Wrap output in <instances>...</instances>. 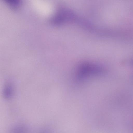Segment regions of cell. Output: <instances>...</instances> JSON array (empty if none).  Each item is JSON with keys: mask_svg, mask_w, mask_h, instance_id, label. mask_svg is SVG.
Wrapping results in <instances>:
<instances>
[{"mask_svg": "<svg viewBox=\"0 0 133 133\" xmlns=\"http://www.w3.org/2000/svg\"><path fill=\"white\" fill-rule=\"evenodd\" d=\"M103 68L99 66L90 64H84L80 66L78 73V78L79 79L89 76L101 73Z\"/></svg>", "mask_w": 133, "mask_h": 133, "instance_id": "1", "label": "cell"}, {"mask_svg": "<svg viewBox=\"0 0 133 133\" xmlns=\"http://www.w3.org/2000/svg\"><path fill=\"white\" fill-rule=\"evenodd\" d=\"M131 64L133 65V59H132L131 61Z\"/></svg>", "mask_w": 133, "mask_h": 133, "instance_id": "4", "label": "cell"}, {"mask_svg": "<svg viewBox=\"0 0 133 133\" xmlns=\"http://www.w3.org/2000/svg\"><path fill=\"white\" fill-rule=\"evenodd\" d=\"M13 92V89L11 85L9 84H6L3 90L4 97L7 99H10L12 95Z\"/></svg>", "mask_w": 133, "mask_h": 133, "instance_id": "2", "label": "cell"}, {"mask_svg": "<svg viewBox=\"0 0 133 133\" xmlns=\"http://www.w3.org/2000/svg\"><path fill=\"white\" fill-rule=\"evenodd\" d=\"M8 3L12 4H16L19 3L20 0H4Z\"/></svg>", "mask_w": 133, "mask_h": 133, "instance_id": "3", "label": "cell"}]
</instances>
